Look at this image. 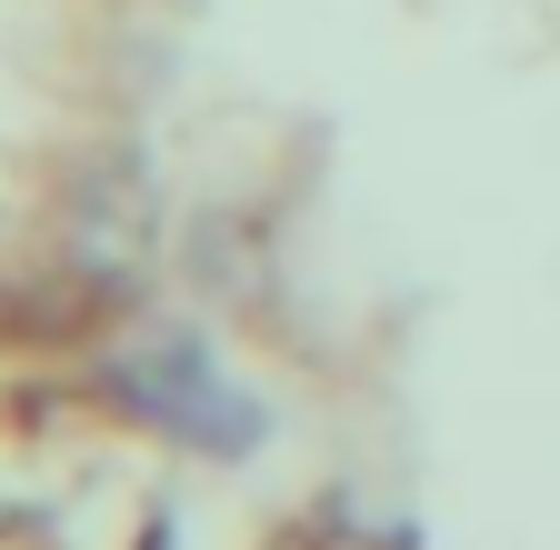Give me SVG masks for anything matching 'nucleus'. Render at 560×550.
Instances as JSON below:
<instances>
[{
  "instance_id": "obj_1",
  "label": "nucleus",
  "mask_w": 560,
  "mask_h": 550,
  "mask_svg": "<svg viewBox=\"0 0 560 550\" xmlns=\"http://www.w3.org/2000/svg\"><path fill=\"white\" fill-rule=\"evenodd\" d=\"M110 390H120V410H140L151 431H171L190 450H260V431H270V410L210 351H190V340H140V351H120Z\"/></svg>"
}]
</instances>
